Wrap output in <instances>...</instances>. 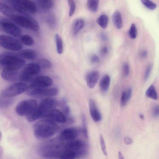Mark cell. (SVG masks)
Segmentation results:
<instances>
[{"label":"cell","instance_id":"cell-34","mask_svg":"<svg viewBox=\"0 0 159 159\" xmlns=\"http://www.w3.org/2000/svg\"><path fill=\"white\" fill-rule=\"evenodd\" d=\"M3 99H0V105L1 107L5 108L11 105L14 102L11 98H6L3 97Z\"/></svg>","mask_w":159,"mask_h":159},{"label":"cell","instance_id":"cell-8","mask_svg":"<svg viewBox=\"0 0 159 159\" xmlns=\"http://www.w3.org/2000/svg\"><path fill=\"white\" fill-rule=\"evenodd\" d=\"M0 45L6 49L14 51H19L22 48L20 42L15 37L0 35Z\"/></svg>","mask_w":159,"mask_h":159},{"label":"cell","instance_id":"cell-23","mask_svg":"<svg viewBox=\"0 0 159 159\" xmlns=\"http://www.w3.org/2000/svg\"><path fill=\"white\" fill-rule=\"evenodd\" d=\"M0 11L4 15L10 17L14 15L12 8L2 2H0Z\"/></svg>","mask_w":159,"mask_h":159},{"label":"cell","instance_id":"cell-36","mask_svg":"<svg viewBox=\"0 0 159 159\" xmlns=\"http://www.w3.org/2000/svg\"><path fill=\"white\" fill-rule=\"evenodd\" d=\"M137 35V30L134 23L131 24L129 30V35L132 39H135Z\"/></svg>","mask_w":159,"mask_h":159},{"label":"cell","instance_id":"cell-1","mask_svg":"<svg viewBox=\"0 0 159 159\" xmlns=\"http://www.w3.org/2000/svg\"><path fill=\"white\" fill-rule=\"evenodd\" d=\"M58 125L53 120L49 119L40 120L33 126L34 137L39 140L49 138L55 134L58 131Z\"/></svg>","mask_w":159,"mask_h":159},{"label":"cell","instance_id":"cell-35","mask_svg":"<svg viewBox=\"0 0 159 159\" xmlns=\"http://www.w3.org/2000/svg\"><path fill=\"white\" fill-rule=\"evenodd\" d=\"M142 3L147 8L151 10H154L157 7L156 4L152 1L149 0H142Z\"/></svg>","mask_w":159,"mask_h":159},{"label":"cell","instance_id":"cell-50","mask_svg":"<svg viewBox=\"0 0 159 159\" xmlns=\"http://www.w3.org/2000/svg\"><path fill=\"white\" fill-rule=\"evenodd\" d=\"M139 117L141 119L143 120L144 119V116L142 114H140L139 115Z\"/></svg>","mask_w":159,"mask_h":159},{"label":"cell","instance_id":"cell-14","mask_svg":"<svg viewBox=\"0 0 159 159\" xmlns=\"http://www.w3.org/2000/svg\"><path fill=\"white\" fill-rule=\"evenodd\" d=\"M78 135V132L76 128H68L63 130L58 138L61 141L70 142L75 140Z\"/></svg>","mask_w":159,"mask_h":159},{"label":"cell","instance_id":"cell-15","mask_svg":"<svg viewBox=\"0 0 159 159\" xmlns=\"http://www.w3.org/2000/svg\"><path fill=\"white\" fill-rule=\"evenodd\" d=\"M61 123H65L66 120V115L59 110L56 108L51 110L48 114L46 118Z\"/></svg>","mask_w":159,"mask_h":159},{"label":"cell","instance_id":"cell-18","mask_svg":"<svg viewBox=\"0 0 159 159\" xmlns=\"http://www.w3.org/2000/svg\"><path fill=\"white\" fill-rule=\"evenodd\" d=\"M16 55L22 59L33 60L37 57V54L34 50L26 49L19 51L16 53Z\"/></svg>","mask_w":159,"mask_h":159},{"label":"cell","instance_id":"cell-21","mask_svg":"<svg viewBox=\"0 0 159 159\" xmlns=\"http://www.w3.org/2000/svg\"><path fill=\"white\" fill-rule=\"evenodd\" d=\"M110 78L107 75L103 76L100 80L99 86L101 90L103 92L107 91L109 87Z\"/></svg>","mask_w":159,"mask_h":159},{"label":"cell","instance_id":"cell-20","mask_svg":"<svg viewBox=\"0 0 159 159\" xmlns=\"http://www.w3.org/2000/svg\"><path fill=\"white\" fill-rule=\"evenodd\" d=\"M113 23L115 27L120 29L123 27V21L121 13L119 11L114 12L111 16Z\"/></svg>","mask_w":159,"mask_h":159},{"label":"cell","instance_id":"cell-32","mask_svg":"<svg viewBox=\"0 0 159 159\" xmlns=\"http://www.w3.org/2000/svg\"><path fill=\"white\" fill-rule=\"evenodd\" d=\"M146 95L148 97L153 100L157 99V94L154 87L153 85H151L147 90Z\"/></svg>","mask_w":159,"mask_h":159},{"label":"cell","instance_id":"cell-37","mask_svg":"<svg viewBox=\"0 0 159 159\" xmlns=\"http://www.w3.org/2000/svg\"><path fill=\"white\" fill-rule=\"evenodd\" d=\"M68 3L69 7V16H71L74 14L75 9L76 5L74 0H69Z\"/></svg>","mask_w":159,"mask_h":159},{"label":"cell","instance_id":"cell-4","mask_svg":"<svg viewBox=\"0 0 159 159\" xmlns=\"http://www.w3.org/2000/svg\"><path fill=\"white\" fill-rule=\"evenodd\" d=\"M25 61L11 52H5L0 56V65L3 69L17 70L25 65Z\"/></svg>","mask_w":159,"mask_h":159},{"label":"cell","instance_id":"cell-47","mask_svg":"<svg viewBox=\"0 0 159 159\" xmlns=\"http://www.w3.org/2000/svg\"><path fill=\"white\" fill-rule=\"evenodd\" d=\"M148 54V52L147 51L144 50L142 51L140 53V56L142 58L146 57Z\"/></svg>","mask_w":159,"mask_h":159},{"label":"cell","instance_id":"cell-24","mask_svg":"<svg viewBox=\"0 0 159 159\" xmlns=\"http://www.w3.org/2000/svg\"><path fill=\"white\" fill-rule=\"evenodd\" d=\"M77 158V154L75 151L66 148L60 156V159H75Z\"/></svg>","mask_w":159,"mask_h":159},{"label":"cell","instance_id":"cell-25","mask_svg":"<svg viewBox=\"0 0 159 159\" xmlns=\"http://www.w3.org/2000/svg\"><path fill=\"white\" fill-rule=\"evenodd\" d=\"M85 25L84 20L81 19L75 20L72 26V31L74 34H77L83 28Z\"/></svg>","mask_w":159,"mask_h":159},{"label":"cell","instance_id":"cell-42","mask_svg":"<svg viewBox=\"0 0 159 159\" xmlns=\"http://www.w3.org/2000/svg\"><path fill=\"white\" fill-rule=\"evenodd\" d=\"M152 114L155 116H157L159 115V106H155L152 110Z\"/></svg>","mask_w":159,"mask_h":159},{"label":"cell","instance_id":"cell-30","mask_svg":"<svg viewBox=\"0 0 159 159\" xmlns=\"http://www.w3.org/2000/svg\"><path fill=\"white\" fill-rule=\"evenodd\" d=\"M108 18L105 14H102L97 19V22L100 26L103 29H105L107 25Z\"/></svg>","mask_w":159,"mask_h":159},{"label":"cell","instance_id":"cell-45","mask_svg":"<svg viewBox=\"0 0 159 159\" xmlns=\"http://www.w3.org/2000/svg\"><path fill=\"white\" fill-rule=\"evenodd\" d=\"M124 142L126 145H130L133 143L132 139L129 137H125L124 139Z\"/></svg>","mask_w":159,"mask_h":159},{"label":"cell","instance_id":"cell-40","mask_svg":"<svg viewBox=\"0 0 159 159\" xmlns=\"http://www.w3.org/2000/svg\"><path fill=\"white\" fill-rule=\"evenodd\" d=\"M152 66V65L151 64H148L147 66L144 75V80H147L149 76L151 73Z\"/></svg>","mask_w":159,"mask_h":159},{"label":"cell","instance_id":"cell-49","mask_svg":"<svg viewBox=\"0 0 159 159\" xmlns=\"http://www.w3.org/2000/svg\"><path fill=\"white\" fill-rule=\"evenodd\" d=\"M101 39L104 41H106L107 39V38L105 34H101Z\"/></svg>","mask_w":159,"mask_h":159},{"label":"cell","instance_id":"cell-41","mask_svg":"<svg viewBox=\"0 0 159 159\" xmlns=\"http://www.w3.org/2000/svg\"><path fill=\"white\" fill-rule=\"evenodd\" d=\"M123 74L125 76H127L129 73V67L127 63H125L123 66Z\"/></svg>","mask_w":159,"mask_h":159},{"label":"cell","instance_id":"cell-31","mask_svg":"<svg viewBox=\"0 0 159 159\" xmlns=\"http://www.w3.org/2000/svg\"><path fill=\"white\" fill-rule=\"evenodd\" d=\"M21 42L25 45L32 46L34 44V40L33 38L28 34H24L20 37Z\"/></svg>","mask_w":159,"mask_h":159},{"label":"cell","instance_id":"cell-5","mask_svg":"<svg viewBox=\"0 0 159 159\" xmlns=\"http://www.w3.org/2000/svg\"><path fill=\"white\" fill-rule=\"evenodd\" d=\"M11 7L16 11L23 14H34L37 7L33 2L28 0H8Z\"/></svg>","mask_w":159,"mask_h":159},{"label":"cell","instance_id":"cell-7","mask_svg":"<svg viewBox=\"0 0 159 159\" xmlns=\"http://www.w3.org/2000/svg\"><path fill=\"white\" fill-rule=\"evenodd\" d=\"M37 106L36 101L28 99L20 102L16 105L15 111L16 113L21 116H28Z\"/></svg>","mask_w":159,"mask_h":159},{"label":"cell","instance_id":"cell-39","mask_svg":"<svg viewBox=\"0 0 159 159\" xmlns=\"http://www.w3.org/2000/svg\"><path fill=\"white\" fill-rule=\"evenodd\" d=\"M100 143L102 151L103 154L107 157V153L106 150L105 143L103 138L101 134H100L99 137Z\"/></svg>","mask_w":159,"mask_h":159},{"label":"cell","instance_id":"cell-27","mask_svg":"<svg viewBox=\"0 0 159 159\" xmlns=\"http://www.w3.org/2000/svg\"><path fill=\"white\" fill-rule=\"evenodd\" d=\"M99 1L98 0H88L86 6L89 10L93 12L97 11L98 8Z\"/></svg>","mask_w":159,"mask_h":159},{"label":"cell","instance_id":"cell-10","mask_svg":"<svg viewBox=\"0 0 159 159\" xmlns=\"http://www.w3.org/2000/svg\"><path fill=\"white\" fill-rule=\"evenodd\" d=\"M41 67L37 63H30L27 64L22 70L19 78L22 81H27L40 71Z\"/></svg>","mask_w":159,"mask_h":159},{"label":"cell","instance_id":"cell-11","mask_svg":"<svg viewBox=\"0 0 159 159\" xmlns=\"http://www.w3.org/2000/svg\"><path fill=\"white\" fill-rule=\"evenodd\" d=\"M28 86L24 83L19 82L12 84L2 92V97L12 98L20 95L26 90Z\"/></svg>","mask_w":159,"mask_h":159},{"label":"cell","instance_id":"cell-16","mask_svg":"<svg viewBox=\"0 0 159 159\" xmlns=\"http://www.w3.org/2000/svg\"><path fill=\"white\" fill-rule=\"evenodd\" d=\"M99 77V72L93 70L88 73L86 75L85 81L88 87L90 88H93L95 86Z\"/></svg>","mask_w":159,"mask_h":159},{"label":"cell","instance_id":"cell-44","mask_svg":"<svg viewBox=\"0 0 159 159\" xmlns=\"http://www.w3.org/2000/svg\"><path fill=\"white\" fill-rule=\"evenodd\" d=\"M63 113L66 116H68L70 112V107L66 105L63 108Z\"/></svg>","mask_w":159,"mask_h":159},{"label":"cell","instance_id":"cell-6","mask_svg":"<svg viewBox=\"0 0 159 159\" xmlns=\"http://www.w3.org/2000/svg\"><path fill=\"white\" fill-rule=\"evenodd\" d=\"M11 18L14 22L20 27L34 32L38 31L39 30V26L38 22L33 18L26 16L15 14Z\"/></svg>","mask_w":159,"mask_h":159},{"label":"cell","instance_id":"cell-29","mask_svg":"<svg viewBox=\"0 0 159 159\" xmlns=\"http://www.w3.org/2000/svg\"><path fill=\"white\" fill-rule=\"evenodd\" d=\"M55 38L57 52L59 54H61L62 53L63 50L62 39L57 34H55Z\"/></svg>","mask_w":159,"mask_h":159},{"label":"cell","instance_id":"cell-2","mask_svg":"<svg viewBox=\"0 0 159 159\" xmlns=\"http://www.w3.org/2000/svg\"><path fill=\"white\" fill-rule=\"evenodd\" d=\"M57 104V101L53 99H44L30 114L26 116L27 120L30 122H32L40 118H46L48 113L55 109Z\"/></svg>","mask_w":159,"mask_h":159},{"label":"cell","instance_id":"cell-38","mask_svg":"<svg viewBox=\"0 0 159 159\" xmlns=\"http://www.w3.org/2000/svg\"><path fill=\"white\" fill-rule=\"evenodd\" d=\"M83 129L82 132L84 137L87 139L88 137V131L87 128V124L86 118L85 115L82 117Z\"/></svg>","mask_w":159,"mask_h":159},{"label":"cell","instance_id":"cell-33","mask_svg":"<svg viewBox=\"0 0 159 159\" xmlns=\"http://www.w3.org/2000/svg\"><path fill=\"white\" fill-rule=\"evenodd\" d=\"M41 68L48 69H50L52 66L51 62L45 58H41L39 59L37 63Z\"/></svg>","mask_w":159,"mask_h":159},{"label":"cell","instance_id":"cell-12","mask_svg":"<svg viewBox=\"0 0 159 159\" xmlns=\"http://www.w3.org/2000/svg\"><path fill=\"white\" fill-rule=\"evenodd\" d=\"M0 27L7 34L14 37H18L21 36L20 29L16 25L5 19L0 20Z\"/></svg>","mask_w":159,"mask_h":159},{"label":"cell","instance_id":"cell-46","mask_svg":"<svg viewBox=\"0 0 159 159\" xmlns=\"http://www.w3.org/2000/svg\"><path fill=\"white\" fill-rule=\"evenodd\" d=\"M108 52V48L106 47H103L100 50V53L101 55L104 56Z\"/></svg>","mask_w":159,"mask_h":159},{"label":"cell","instance_id":"cell-13","mask_svg":"<svg viewBox=\"0 0 159 159\" xmlns=\"http://www.w3.org/2000/svg\"><path fill=\"white\" fill-rule=\"evenodd\" d=\"M52 83V80L50 77L40 76L35 78L28 86L35 88H45L51 85Z\"/></svg>","mask_w":159,"mask_h":159},{"label":"cell","instance_id":"cell-19","mask_svg":"<svg viewBox=\"0 0 159 159\" xmlns=\"http://www.w3.org/2000/svg\"><path fill=\"white\" fill-rule=\"evenodd\" d=\"M17 71L3 69L1 73V76L5 80L13 81L17 78L18 74Z\"/></svg>","mask_w":159,"mask_h":159},{"label":"cell","instance_id":"cell-3","mask_svg":"<svg viewBox=\"0 0 159 159\" xmlns=\"http://www.w3.org/2000/svg\"><path fill=\"white\" fill-rule=\"evenodd\" d=\"M66 143L49 141L42 144L37 150L40 156L47 158H52L60 156L65 148Z\"/></svg>","mask_w":159,"mask_h":159},{"label":"cell","instance_id":"cell-26","mask_svg":"<svg viewBox=\"0 0 159 159\" xmlns=\"http://www.w3.org/2000/svg\"><path fill=\"white\" fill-rule=\"evenodd\" d=\"M37 2L40 8L45 10L50 9L53 5V1L51 0H39Z\"/></svg>","mask_w":159,"mask_h":159},{"label":"cell","instance_id":"cell-17","mask_svg":"<svg viewBox=\"0 0 159 159\" xmlns=\"http://www.w3.org/2000/svg\"><path fill=\"white\" fill-rule=\"evenodd\" d=\"M89 105L90 112L93 120L95 122L100 121L102 118L101 113L93 99H90L89 100Z\"/></svg>","mask_w":159,"mask_h":159},{"label":"cell","instance_id":"cell-9","mask_svg":"<svg viewBox=\"0 0 159 159\" xmlns=\"http://www.w3.org/2000/svg\"><path fill=\"white\" fill-rule=\"evenodd\" d=\"M87 144L80 140H75L66 144L65 148L71 150L77 154L78 158L84 157L88 153Z\"/></svg>","mask_w":159,"mask_h":159},{"label":"cell","instance_id":"cell-43","mask_svg":"<svg viewBox=\"0 0 159 159\" xmlns=\"http://www.w3.org/2000/svg\"><path fill=\"white\" fill-rule=\"evenodd\" d=\"M91 61L93 63H97L100 61V58L96 55H93L91 57Z\"/></svg>","mask_w":159,"mask_h":159},{"label":"cell","instance_id":"cell-28","mask_svg":"<svg viewBox=\"0 0 159 159\" xmlns=\"http://www.w3.org/2000/svg\"><path fill=\"white\" fill-rule=\"evenodd\" d=\"M58 92V90L56 88H45L43 89L41 93L40 96H52L57 95Z\"/></svg>","mask_w":159,"mask_h":159},{"label":"cell","instance_id":"cell-48","mask_svg":"<svg viewBox=\"0 0 159 159\" xmlns=\"http://www.w3.org/2000/svg\"><path fill=\"white\" fill-rule=\"evenodd\" d=\"M118 158L119 159H124L122 152L120 151H119L118 152Z\"/></svg>","mask_w":159,"mask_h":159},{"label":"cell","instance_id":"cell-22","mask_svg":"<svg viewBox=\"0 0 159 159\" xmlns=\"http://www.w3.org/2000/svg\"><path fill=\"white\" fill-rule=\"evenodd\" d=\"M132 93V89L131 88H129L125 91L122 92L120 102L121 106L123 107L126 105L131 97Z\"/></svg>","mask_w":159,"mask_h":159}]
</instances>
